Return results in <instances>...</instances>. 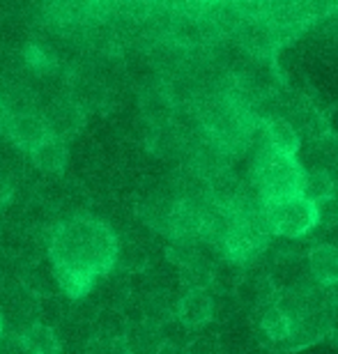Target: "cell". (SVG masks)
Segmentation results:
<instances>
[{"mask_svg": "<svg viewBox=\"0 0 338 354\" xmlns=\"http://www.w3.org/2000/svg\"><path fill=\"white\" fill-rule=\"evenodd\" d=\"M118 237L106 223L74 218L53 232L48 258L58 288L69 299H83L118 263Z\"/></svg>", "mask_w": 338, "mask_h": 354, "instance_id": "6da1fadb", "label": "cell"}, {"mask_svg": "<svg viewBox=\"0 0 338 354\" xmlns=\"http://www.w3.org/2000/svg\"><path fill=\"white\" fill-rule=\"evenodd\" d=\"M270 242L272 235L265 218H232V228L223 242L221 256L230 263L249 267L263 258V253L270 249Z\"/></svg>", "mask_w": 338, "mask_h": 354, "instance_id": "7a4b0ae2", "label": "cell"}, {"mask_svg": "<svg viewBox=\"0 0 338 354\" xmlns=\"http://www.w3.org/2000/svg\"><path fill=\"white\" fill-rule=\"evenodd\" d=\"M265 216L272 237L299 239L315 230V207L301 196L265 203Z\"/></svg>", "mask_w": 338, "mask_h": 354, "instance_id": "3957f363", "label": "cell"}, {"mask_svg": "<svg viewBox=\"0 0 338 354\" xmlns=\"http://www.w3.org/2000/svg\"><path fill=\"white\" fill-rule=\"evenodd\" d=\"M48 136L67 143L69 138H74L76 133L83 129L86 124V111L83 106L76 102V99H60V102H53L46 109L44 115Z\"/></svg>", "mask_w": 338, "mask_h": 354, "instance_id": "277c9868", "label": "cell"}, {"mask_svg": "<svg viewBox=\"0 0 338 354\" xmlns=\"http://www.w3.org/2000/svg\"><path fill=\"white\" fill-rule=\"evenodd\" d=\"M214 297L209 290H185L175 304V317L185 324L187 329H200L207 322L214 320Z\"/></svg>", "mask_w": 338, "mask_h": 354, "instance_id": "5b68a950", "label": "cell"}, {"mask_svg": "<svg viewBox=\"0 0 338 354\" xmlns=\"http://www.w3.org/2000/svg\"><path fill=\"white\" fill-rule=\"evenodd\" d=\"M7 136L24 150L32 152L48 138L46 122L39 113H14L7 124Z\"/></svg>", "mask_w": 338, "mask_h": 354, "instance_id": "8992f818", "label": "cell"}, {"mask_svg": "<svg viewBox=\"0 0 338 354\" xmlns=\"http://www.w3.org/2000/svg\"><path fill=\"white\" fill-rule=\"evenodd\" d=\"M308 276L320 288L338 286V249L327 242H318L306 253Z\"/></svg>", "mask_w": 338, "mask_h": 354, "instance_id": "52a82bcc", "label": "cell"}, {"mask_svg": "<svg viewBox=\"0 0 338 354\" xmlns=\"http://www.w3.org/2000/svg\"><path fill=\"white\" fill-rule=\"evenodd\" d=\"M122 336L131 354H159L168 345V338L164 336L161 324H154L150 320L129 324Z\"/></svg>", "mask_w": 338, "mask_h": 354, "instance_id": "ba28073f", "label": "cell"}, {"mask_svg": "<svg viewBox=\"0 0 338 354\" xmlns=\"http://www.w3.org/2000/svg\"><path fill=\"white\" fill-rule=\"evenodd\" d=\"M232 228V216L225 209L216 205H205L200 212V228H198V242L212 246V249H223V242ZM223 258V256H221Z\"/></svg>", "mask_w": 338, "mask_h": 354, "instance_id": "9c48e42d", "label": "cell"}, {"mask_svg": "<svg viewBox=\"0 0 338 354\" xmlns=\"http://www.w3.org/2000/svg\"><path fill=\"white\" fill-rule=\"evenodd\" d=\"M265 138L272 152L288 159H297L301 152V136L285 118H274L265 122Z\"/></svg>", "mask_w": 338, "mask_h": 354, "instance_id": "30bf717a", "label": "cell"}, {"mask_svg": "<svg viewBox=\"0 0 338 354\" xmlns=\"http://www.w3.org/2000/svg\"><path fill=\"white\" fill-rule=\"evenodd\" d=\"M258 329L263 334V345L267 350H272L274 345L285 341L290 334V320L281 310L276 304H267V306L258 308Z\"/></svg>", "mask_w": 338, "mask_h": 354, "instance_id": "8fae6325", "label": "cell"}, {"mask_svg": "<svg viewBox=\"0 0 338 354\" xmlns=\"http://www.w3.org/2000/svg\"><path fill=\"white\" fill-rule=\"evenodd\" d=\"M19 345L26 354H60L58 334L41 322H32L19 334Z\"/></svg>", "mask_w": 338, "mask_h": 354, "instance_id": "7c38bea8", "label": "cell"}, {"mask_svg": "<svg viewBox=\"0 0 338 354\" xmlns=\"http://www.w3.org/2000/svg\"><path fill=\"white\" fill-rule=\"evenodd\" d=\"M32 154V164L39 168L41 173H62L69 161V152H67V143L48 136L44 143L37 145Z\"/></svg>", "mask_w": 338, "mask_h": 354, "instance_id": "4fadbf2b", "label": "cell"}, {"mask_svg": "<svg viewBox=\"0 0 338 354\" xmlns=\"http://www.w3.org/2000/svg\"><path fill=\"white\" fill-rule=\"evenodd\" d=\"M244 276H246V267L221 258L212 267V283H209V288L219 295H235L239 286L244 283Z\"/></svg>", "mask_w": 338, "mask_h": 354, "instance_id": "5bb4252c", "label": "cell"}, {"mask_svg": "<svg viewBox=\"0 0 338 354\" xmlns=\"http://www.w3.org/2000/svg\"><path fill=\"white\" fill-rule=\"evenodd\" d=\"M143 113L154 127L171 124V118L175 113V99L168 92L152 90L143 97Z\"/></svg>", "mask_w": 338, "mask_h": 354, "instance_id": "9a60e30c", "label": "cell"}, {"mask_svg": "<svg viewBox=\"0 0 338 354\" xmlns=\"http://www.w3.org/2000/svg\"><path fill=\"white\" fill-rule=\"evenodd\" d=\"M299 196L308 203H318L327 196H336L334 180L329 177V173L320 171V168L304 171V177H301L299 184Z\"/></svg>", "mask_w": 338, "mask_h": 354, "instance_id": "2e32d148", "label": "cell"}, {"mask_svg": "<svg viewBox=\"0 0 338 354\" xmlns=\"http://www.w3.org/2000/svg\"><path fill=\"white\" fill-rule=\"evenodd\" d=\"M166 256L171 263H175L178 267H189L191 263L200 258V246L198 239L191 237H171V244L166 246Z\"/></svg>", "mask_w": 338, "mask_h": 354, "instance_id": "e0dca14e", "label": "cell"}, {"mask_svg": "<svg viewBox=\"0 0 338 354\" xmlns=\"http://www.w3.org/2000/svg\"><path fill=\"white\" fill-rule=\"evenodd\" d=\"M86 354H131V352L126 348V341L122 334L102 331V334H97L88 341Z\"/></svg>", "mask_w": 338, "mask_h": 354, "instance_id": "ac0fdd59", "label": "cell"}, {"mask_svg": "<svg viewBox=\"0 0 338 354\" xmlns=\"http://www.w3.org/2000/svg\"><path fill=\"white\" fill-rule=\"evenodd\" d=\"M315 207V230L332 232L338 225V196H327L313 203Z\"/></svg>", "mask_w": 338, "mask_h": 354, "instance_id": "d6986e66", "label": "cell"}, {"mask_svg": "<svg viewBox=\"0 0 338 354\" xmlns=\"http://www.w3.org/2000/svg\"><path fill=\"white\" fill-rule=\"evenodd\" d=\"M182 352H185V354H223L221 343H219V338H216V336L194 338V341L189 343Z\"/></svg>", "mask_w": 338, "mask_h": 354, "instance_id": "ffe728a7", "label": "cell"}, {"mask_svg": "<svg viewBox=\"0 0 338 354\" xmlns=\"http://www.w3.org/2000/svg\"><path fill=\"white\" fill-rule=\"evenodd\" d=\"M26 62L35 69H39V72H44L53 65V55L46 51L44 46H37V44H30L26 48Z\"/></svg>", "mask_w": 338, "mask_h": 354, "instance_id": "44dd1931", "label": "cell"}, {"mask_svg": "<svg viewBox=\"0 0 338 354\" xmlns=\"http://www.w3.org/2000/svg\"><path fill=\"white\" fill-rule=\"evenodd\" d=\"M327 338L332 341L336 348H338V310H332V317H329V331H327Z\"/></svg>", "mask_w": 338, "mask_h": 354, "instance_id": "7402d4cb", "label": "cell"}, {"mask_svg": "<svg viewBox=\"0 0 338 354\" xmlns=\"http://www.w3.org/2000/svg\"><path fill=\"white\" fill-rule=\"evenodd\" d=\"M10 118H12V113L7 111L5 99L0 97V131H7V124H10Z\"/></svg>", "mask_w": 338, "mask_h": 354, "instance_id": "603a6c76", "label": "cell"}, {"mask_svg": "<svg viewBox=\"0 0 338 354\" xmlns=\"http://www.w3.org/2000/svg\"><path fill=\"white\" fill-rule=\"evenodd\" d=\"M10 198H12V184L0 177V207H3V205L10 201Z\"/></svg>", "mask_w": 338, "mask_h": 354, "instance_id": "cb8c5ba5", "label": "cell"}, {"mask_svg": "<svg viewBox=\"0 0 338 354\" xmlns=\"http://www.w3.org/2000/svg\"><path fill=\"white\" fill-rule=\"evenodd\" d=\"M329 235H332V237L327 239V244H332V246H336V249H338V225H336L332 232H329Z\"/></svg>", "mask_w": 338, "mask_h": 354, "instance_id": "d4e9b609", "label": "cell"}, {"mask_svg": "<svg viewBox=\"0 0 338 354\" xmlns=\"http://www.w3.org/2000/svg\"><path fill=\"white\" fill-rule=\"evenodd\" d=\"M0 338H3V317H0Z\"/></svg>", "mask_w": 338, "mask_h": 354, "instance_id": "484cf974", "label": "cell"}, {"mask_svg": "<svg viewBox=\"0 0 338 354\" xmlns=\"http://www.w3.org/2000/svg\"><path fill=\"white\" fill-rule=\"evenodd\" d=\"M336 196H338V194H336Z\"/></svg>", "mask_w": 338, "mask_h": 354, "instance_id": "4316f807", "label": "cell"}]
</instances>
